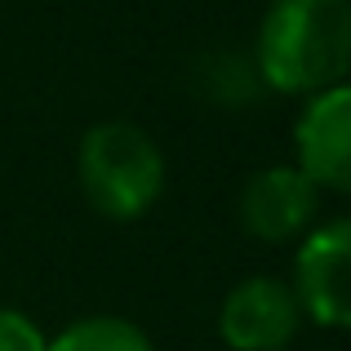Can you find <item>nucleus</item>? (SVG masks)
<instances>
[{"mask_svg": "<svg viewBox=\"0 0 351 351\" xmlns=\"http://www.w3.org/2000/svg\"><path fill=\"white\" fill-rule=\"evenodd\" d=\"M249 62L258 85L285 98L351 80V0H267Z\"/></svg>", "mask_w": 351, "mask_h": 351, "instance_id": "1", "label": "nucleus"}, {"mask_svg": "<svg viewBox=\"0 0 351 351\" xmlns=\"http://www.w3.org/2000/svg\"><path fill=\"white\" fill-rule=\"evenodd\" d=\"M76 182L89 209L112 223H134L152 214L165 196L169 165L165 152L143 125L134 120H98L80 134L76 147Z\"/></svg>", "mask_w": 351, "mask_h": 351, "instance_id": "2", "label": "nucleus"}, {"mask_svg": "<svg viewBox=\"0 0 351 351\" xmlns=\"http://www.w3.org/2000/svg\"><path fill=\"white\" fill-rule=\"evenodd\" d=\"M289 289L302 320L351 334V214L320 218L293 249Z\"/></svg>", "mask_w": 351, "mask_h": 351, "instance_id": "3", "label": "nucleus"}, {"mask_svg": "<svg viewBox=\"0 0 351 351\" xmlns=\"http://www.w3.org/2000/svg\"><path fill=\"white\" fill-rule=\"evenodd\" d=\"M320 196L325 191L293 160L289 165H263L240 187L236 218L263 245H298L320 223Z\"/></svg>", "mask_w": 351, "mask_h": 351, "instance_id": "4", "label": "nucleus"}, {"mask_svg": "<svg viewBox=\"0 0 351 351\" xmlns=\"http://www.w3.org/2000/svg\"><path fill=\"white\" fill-rule=\"evenodd\" d=\"M302 325V307L280 276H245L218 302V338L232 351H285Z\"/></svg>", "mask_w": 351, "mask_h": 351, "instance_id": "5", "label": "nucleus"}, {"mask_svg": "<svg viewBox=\"0 0 351 351\" xmlns=\"http://www.w3.org/2000/svg\"><path fill=\"white\" fill-rule=\"evenodd\" d=\"M293 165L320 191L351 196V80L302 98L293 116Z\"/></svg>", "mask_w": 351, "mask_h": 351, "instance_id": "6", "label": "nucleus"}, {"mask_svg": "<svg viewBox=\"0 0 351 351\" xmlns=\"http://www.w3.org/2000/svg\"><path fill=\"white\" fill-rule=\"evenodd\" d=\"M45 351H156V347L143 325L103 311V316H80L71 325H62Z\"/></svg>", "mask_w": 351, "mask_h": 351, "instance_id": "7", "label": "nucleus"}, {"mask_svg": "<svg viewBox=\"0 0 351 351\" xmlns=\"http://www.w3.org/2000/svg\"><path fill=\"white\" fill-rule=\"evenodd\" d=\"M200 94H205L209 103L227 107V112H232V107H249L263 94L249 53H227V49L205 53V62H200Z\"/></svg>", "mask_w": 351, "mask_h": 351, "instance_id": "8", "label": "nucleus"}, {"mask_svg": "<svg viewBox=\"0 0 351 351\" xmlns=\"http://www.w3.org/2000/svg\"><path fill=\"white\" fill-rule=\"evenodd\" d=\"M49 334L23 307H0V351H45Z\"/></svg>", "mask_w": 351, "mask_h": 351, "instance_id": "9", "label": "nucleus"}]
</instances>
